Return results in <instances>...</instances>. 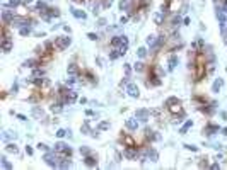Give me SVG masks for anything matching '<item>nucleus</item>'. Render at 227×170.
Returning a JSON list of instances; mask_svg holds the SVG:
<instances>
[{
	"instance_id": "f257e3e1",
	"label": "nucleus",
	"mask_w": 227,
	"mask_h": 170,
	"mask_svg": "<svg viewBox=\"0 0 227 170\" xmlns=\"http://www.w3.org/2000/svg\"><path fill=\"white\" fill-rule=\"evenodd\" d=\"M166 109L171 112L172 123H174V124H179L181 121L184 119V116H186L181 100H179V99H176V97H169V99H167V100H166Z\"/></svg>"
},
{
	"instance_id": "f03ea898",
	"label": "nucleus",
	"mask_w": 227,
	"mask_h": 170,
	"mask_svg": "<svg viewBox=\"0 0 227 170\" xmlns=\"http://www.w3.org/2000/svg\"><path fill=\"white\" fill-rule=\"evenodd\" d=\"M147 87H159V85L162 83V80H161V75H159L157 72V66L155 65H152V66H149V75H147Z\"/></svg>"
},
{
	"instance_id": "7ed1b4c3",
	"label": "nucleus",
	"mask_w": 227,
	"mask_h": 170,
	"mask_svg": "<svg viewBox=\"0 0 227 170\" xmlns=\"http://www.w3.org/2000/svg\"><path fill=\"white\" fill-rule=\"evenodd\" d=\"M111 48H115V49L121 51V53H126V49H128V39L125 38V36H115V38L111 39Z\"/></svg>"
},
{
	"instance_id": "20e7f679",
	"label": "nucleus",
	"mask_w": 227,
	"mask_h": 170,
	"mask_svg": "<svg viewBox=\"0 0 227 170\" xmlns=\"http://www.w3.org/2000/svg\"><path fill=\"white\" fill-rule=\"evenodd\" d=\"M123 157L126 160H137V158H140V148L138 146H125Z\"/></svg>"
},
{
	"instance_id": "39448f33",
	"label": "nucleus",
	"mask_w": 227,
	"mask_h": 170,
	"mask_svg": "<svg viewBox=\"0 0 227 170\" xmlns=\"http://www.w3.org/2000/svg\"><path fill=\"white\" fill-rule=\"evenodd\" d=\"M70 42H72V39H70L69 36H58V38H55L53 44H55V49L63 51V49H67V48L70 46Z\"/></svg>"
},
{
	"instance_id": "423d86ee",
	"label": "nucleus",
	"mask_w": 227,
	"mask_h": 170,
	"mask_svg": "<svg viewBox=\"0 0 227 170\" xmlns=\"http://www.w3.org/2000/svg\"><path fill=\"white\" fill-rule=\"evenodd\" d=\"M60 160H62V157L55 151V150H53V151H46V155H44V162H46L50 167H58Z\"/></svg>"
},
{
	"instance_id": "0eeeda50",
	"label": "nucleus",
	"mask_w": 227,
	"mask_h": 170,
	"mask_svg": "<svg viewBox=\"0 0 227 170\" xmlns=\"http://www.w3.org/2000/svg\"><path fill=\"white\" fill-rule=\"evenodd\" d=\"M55 151L60 155V157H72V148H70L67 143H63V141H58V143L55 144Z\"/></svg>"
},
{
	"instance_id": "6e6552de",
	"label": "nucleus",
	"mask_w": 227,
	"mask_h": 170,
	"mask_svg": "<svg viewBox=\"0 0 227 170\" xmlns=\"http://www.w3.org/2000/svg\"><path fill=\"white\" fill-rule=\"evenodd\" d=\"M31 19L27 15H16L12 19V21H10V25H12V27H19V29H21L22 25H31Z\"/></svg>"
},
{
	"instance_id": "1a4fd4ad",
	"label": "nucleus",
	"mask_w": 227,
	"mask_h": 170,
	"mask_svg": "<svg viewBox=\"0 0 227 170\" xmlns=\"http://www.w3.org/2000/svg\"><path fill=\"white\" fill-rule=\"evenodd\" d=\"M120 140H121V143H123V146H137L135 138H133V136H130L128 133H121Z\"/></svg>"
},
{
	"instance_id": "9d476101",
	"label": "nucleus",
	"mask_w": 227,
	"mask_h": 170,
	"mask_svg": "<svg viewBox=\"0 0 227 170\" xmlns=\"http://www.w3.org/2000/svg\"><path fill=\"white\" fill-rule=\"evenodd\" d=\"M14 17H16V12H14L12 8L5 7L4 10H2V19H4V22H5V24H9V25H10V21H12Z\"/></svg>"
},
{
	"instance_id": "9b49d317",
	"label": "nucleus",
	"mask_w": 227,
	"mask_h": 170,
	"mask_svg": "<svg viewBox=\"0 0 227 170\" xmlns=\"http://www.w3.org/2000/svg\"><path fill=\"white\" fill-rule=\"evenodd\" d=\"M125 92L128 93L130 97H138V95H140V92H138V87L133 83V82H130V83L125 87Z\"/></svg>"
},
{
	"instance_id": "f8f14e48",
	"label": "nucleus",
	"mask_w": 227,
	"mask_h": 170,
	"mask_svg": "<svg viewBox=\"0 0 227 170\" xmlns=\"http://www.w3.org/2000/svg\"><path fill=\"white\" fill-rule=\"evenodd\" d=\"M135 117H137L138 121H142V123H147V121L150 119V110H147V109H138L137 114H135Z\"/></svg>"
},
{
	"instance_id": "ddd939ff",
	"label": "nucleus",
	"mask_w": 227,
	"mask_h": 170,
	"mask_svg": "<svg viewBox=\"0 0 227 170\" xmlns=\"http://www.w3.org/2000/svg\"><path fill=\"white\" fill-rule=\"evenodd\" d=\"M166 15H167V12L161 8L159 12H155V15H154V22H155L157 25H162V24H164V21H166Z\"/></svg>"
},
{
	"instance_id": "4468645a",
	"label": "nucleus",
	"mask_w": 227,
	"mask_h": 170,
	"mask_svg": "<svg viewBox=\"0 0 227 170\" xmlns=\"http://www.w3.org/2000/svg\"><path fill=\"white\" fill-rule=\"evenodd\" d=\"M215 133H218V126L217 124H207L205 127H203V134L205 136H212V134H215Z\"/></svg>"
},
{
	"instance_id": "2eb2a0df",
	"label": "nucleus",
	"mask_w": 227,
	"mask_h": 170,
	"mask_svg": "<svg viewBox=\"0 0 227 170\" xmlns=\"http://www.w3.org/2000/svg\"><path fill=\"white\" fill-rule=\"evenodd\" d=\"M67 72H69V76H79L82 70L79 68V65H77V63H70V65H69V68H67Z\"/></svg>"
},
{
	"instance_id": "dca6fc26",
	"label": "nucleus",
	"mask_w": 227,
	"mask_h": 170,
	"mask_svg": "<svg viewBox=\"0 0 227 170\" xmlns=\"http://www.w3.org/2000/svg\"><path fill=\"white\" fill-rule=\"evenodd\" d=\"M31 114L34 116L36 119H39V121H44L46 119V114H44V110L41 109V107H33V110H31Z\"/></svg>"
},
{
	"instance_id": "f3484780",
	"label": "nucleus",
	"mask_w": 227,
	"mask_h": 170,
	"mask_svg": "<svg viewBox=\"0 0 227 170\" xmlns=\"http://www.w3.org/2000/svg\"><path fill=\"white\" fill-rule=\"evenodd\" d=\"M126 127H128L130 131H137V127H138V119H137V117H128V119H126Z\"/></svg>"
},
{
	"instance_id": "a211bd4d",
	"label": "nucleus",
	"mask_w": 227,
	"mask_h": 170,
	"mask_svg": "<svg viewBox=\"0 0 227 170\" xmlns=\"http://www.w3.org/2000/svg\"><path fill=\"white\" fill-rule=\"evenodd\" d=\"M84 163H86L87 167H96L98 165V157H94V155H86V158H84Z\"/></svg>"
},
{
	"instance_id": "6ab92c4d",
	"label": "nucleus",
	"mask_w": 227,
	"mask_h": 170,
	"mask_svg": "<svg viewBox=\"0 0 227 170\" xmlns=\"http://www.w3.org/2000/svg\"><path fill=\"white\" fill-rule=\"evenodd\" d=\"M176 65H178V55H171L169 59H167V70L172 72V70L176 68Z\"/></svg>"
},
{
	"instance_id": "aec40b11",
	"label": "nucleus",
	"mask_w": 227,
	"mask_h": 170,
	"mask_svg": "<svg viewBox=\"0 0 227 170\" xmlns=\"http://www.w3.org/2000/svg\"><path fill=\"white\" fill-rule=\"evenodd\" d=\"M50 110H51L53 114H58V112H62V110H63V104H62V102H58V100H55L51 106H50Z\"/></svg>"
},
{
	"instance_id": "412c9836",
	"label": "nucleus",
	"mask_w": 227,
	"mask_h": 170,
	"mask_svg": "<svg viewBox=\"0 0 227 170\" xmlns=\"http://www.w3.org/2000/svg\"><path fill=\"white\" fill-rule=\"evenodd\" d=\"M12 49V39H2V51L9 53Z\"/></svg>"
},
{
	"instance_id": "4be33fe9",
	"label": "nucleus",
	"mask_w": 227,
	"mask_h": 170,
	"mask_svg": "<svg viewBox=\"0 0 227 170\" xmlns=\"http://www.w3.org/2000/svg\"><path fill=\"white\" fill-rule=\"evenodd\" d=\"M39 65V59H26V61H24V66L26 68H31V70H33V68H36Z\"/></svg>"
},
{
	"instance_id": "5701e85b",
	"label": "nucleus",
	"mask_w": 227,
	"mask_h": 170,
	"mask_svg": "<svg viewBox=\"0 0 227 170\" xmlns=\"http://www.w3.org/2000/svg\"><path fill=\"white\" fill-rule=\"evenodd\" d=\"M72 14H73V17H77V19H86V12L84 10H80V8H72Z\"/></svg>"
},
{
	"instance_id": "b1692460",
	"label": "nucleus",
	"mask_w": 227,
	"mask_h": 170,
	"mask_svg": "<svg viewBox=\"0 0 227 170\" xmlns=\"http://www.w3.org/2000/svg\"><path fill=\"white\" fill-rule=\"evenodd\" d=\"M80 131L84 133V134H92V131H94V129H90V124H89V121H86V123L82 124Z\"/></svg>"
},
{
	"instance_id": "393cba45",
	"label": "nucleus",
	"mask_w": 227,
	"mask_h": 170,
	"mask_svg": "<svg viewBox=\"0 0 227 170\" xmlns=\"http://www.w3.org/2000/svg\"><path fill=\"white\" fill-rule=\"evenodd\" d=\"M120 56H123V53L115 49V48H111V51H109V59H118Z\"/></svg>"
},
{
	"instance_id": "a878e982",
	"label": "nucleus",
	"mask_w": 227,
	"mask_h": 170,
	"mask_svg": "<svg viewBox=\"0 0 227 170\" xmlns=\"http://www.w3.org/2000/svg\"><path fill=\"white\" fill-rule=\"evenodd\" d=\"M222 85H224V82L220 80V78H217V80L214 82V85H212V92H218V90L222 89Z\"/></svg>"
},
{
	"instance_id": "bb28decb",
	"label": "nucleus",
	"mask_w": 227,
	"mask_h": 170,
	"mask_svg": "<svg viewBox=\"0 0 227 170\" xmlns=\"http://www.w3.org/2000/svg\"><path fill=\"white\" fill-rule=\"evenodd\" d=\"M130 4H132V0H121V2H120V8L128 12V10H130Z\"/></svg>"
},
{
	"instance_id": "cd10ccee",
	"label": "nucleus",
	"mask_w": 227,
	"mask_h": 170,
	"mask_svg": "<svg viewBox=\"0 0 227 170\" xmlns=\"http://www.w3.org/2000/svg\"><path fill=\"white\" fill-rule=\"evenodd\" d=\"M191 126H193V123H191V121H186V123L183 124V127L179 129V133H181V134H186V133H188V129H190Z\"/></svg>"
},
{
	"instance_id": "c85d7f7f",
	"label": "nucleus",
	"mask_w": 227,
	"mask_h": 170,
	"mask_svg": "<svg viewBox=\"0 0 227 170\" xmlns=\"http://www.w3.org/2000/svg\"><path fill=\"white\" fill-rule=\"evenodd\" d=\"M12 138H16V133H10V131H4V134H2V140H5V141L12 140Z\"/></svg>"
},
{
	"instance_id": "c756f323",
	"label": "nucleus",
	"mask_w": 227,
	"mask_h": 170,
	"mask_svg": "<svg viewBox=\"0 0 227 170\" xmlns=\"http://www.w3.org/2000/svg\"><path fill=\"white\" fill-rule=\"evenodd\" d=\"M5 150H7V153H17V151H19V148H17V146H16L14 143H9Z\"/></svg>"
},
{
	"instance_id": "7c9ffc66",
	"label": "nucleus",
	"mask_w": 227,
	"mask_h": 170,
	"mask_svg": "<svg viewBox=\"0 0 227 170\" xmlns=\"http://www.w3.org/2000/svg\"><path fill=\"white\" fill-rule=\"evenodd\" d=\"M19 32H21V36H27L31 32V25H22L21 29H19Z\"/></svg>"
},
{
	"instance_id": "2f4dec72",
	"label": "nucleus",
	"mask_w": 227,
	"mask_h": 170,
	"mask_svg": "<svg viewBox=\"0 0 227 170\" xmlns=\"http://www.w3.org/2000/svg\"><path fill=\"white\" fill-rule=\"evenodd\" d=\"M198 167H200V168H207V167H208V158H207V157H201V158H200V163H198Z\"/></svg>"
},
{
	"instance_id": "473e14b6",
	"label": "nucleus",
	"mask_w": 227,
	"mask_h": 170,
	"mask_svg": "<svg viewBox=\"0 0 227 170\" xmlns=\"http://www.w3.org/2000/svg\"><path fill=\"white\" fill-rule=\"evenodd\" d=\"M145 70V63L144 61H138L137 65H135V72H144Z\"/></svg>"
},
{
	"instance_id": "72a5a7b5",
	"label": "nucleus",
	"mask_w": 227,
	"mask_h": 170,
	"mask_svg": "<svg viewBox=\"0 0 227 170\" xmlns=\"http://www.w3.org/2000/svg\"><path fill=\"white\" fill-rule=\"evenodd\" d=\"M98 129H99V131H106V129H109V123H108V121H103V123L99 124Z\"/></svg>"
},
{
	"instance_id": "f704fd0d",
	"label": "nucleus",
	"mask_w": 227,
	"mask_h": 170,
	"mask_svg": "<svg viewBox=\"0 0 227 170\" xmlns=\"http://www.w3.org/2000/svg\"><path fill=\"white\" fill-rule=\"evenodd\" d=\"M2 167H4V168H12V163H10L5 157H2Z\"/></svg>"
},
{
	"instance_id": "c9c22d12",
	"label": "nucleus",
	"mask_w": 227,
	"mask_h": 170,
	"mask_svg": "<svg viewBox=\"0 0 227 170\" xmlns=\"http://www.w3.org/2000/svg\"><path fill=\"white\" fill-rule=\"evenodd\" d=\"M137 55H138V58H145V56H147V49H145V48H138Z\"/></svg>"
},
{
	"instance_id": "e433bc0d",
	"label": "nucleus",
	"mask_w": 227,
	"mask_h": 170,
	"mask_svg": "<svg viewBox=\"0 0 227 170\" xmlns=\"http://www.w3.org/2000/svg\"><path fill=\"white\" fill-rule=\"evenodd\" d=\"M22 4V0H9V7H17Z\"/></svg>"
},
{
	"instance_id": "4c0bfd02",
	"label": "nucleus",
	"mask_w": 227,
	"mask_h": 170,
	"mask_svg": "<svg viewBox=\"0 0 227 170\" xmlns=\"http://www.w3.org/2000/svg\"><path fill=\"white\" fill-rule=\"evenodd\" d=\"M186 150H191V151H198V146H195V144H183Z\"/></svg>"
},
{
	"instance_id": "58836bf2",
	"label": "nucleus",
	"mask_w": 227,
	"mask_h": 170,
	"mask_svg": "<svg viewBox=\"0 0 227 170\" xmlns=\"http://www.w3.org/2000/svg\"><path fill=\"white\" fill-rule=\"evenodd\" d=\"M80 153L86 157V155H89V153H90V150L87 148V146H80Z\"/></svg>"
},
{
	"instance_id": "ea45409f",
	"label": "nucleus",
	"mask_w": 227,
	"mask_h": 170,
	"mask_svg": "<svg viewBox=\"0 0 227 170\" xmlns=\"http://www.w3.org/2000/svg\"><path fill=\"white\" fill-rule=\"evenodd\" d=\"M67 133L69 131H65V129H58V131H56V136H58V138H63V136H67Z\"/></svg>"
},
{
	"instance_id": "a19ab883",
	"label": "nucleus",
	"mask_w": 227,
	"mask_h": 170,
	"mask_svg": "<svg viewBox=\"0 0 227 170\" xmlns=\"http://www.w3.org/2000/svg\"><path fill=\"white\" fill-rule=\"evenodd\" d=\"M38 148H39V150H43V151H50V148H48L44 143H39V144H38Z\"/></svg>"
},
{
	"instance_id": "79ce46f5",
	"label": "nucleus",
	"mask_w": 227,
	"mask_h": 170,
	"mask_svg": "<svg viewBox=\"0 0 227 170\" xmlns=\"http://www.w3.org/2000/svg\"><path fill=\"white\" fill-rule=\"evenodd\" d=\"M87 38H89L90 41H96V39H98V34H94V32H89V34H87Z\"/></svg>"
},
{
	"instance_id": "37998d69",
	"label": "nucleus",
	"mask_w": 227,
	"mask_h": 170,
	"mask_svg": "<svg viewBox=\"0 0 227 170\" xmlns=\"http://www.w3.org/2000/svg\"><path fill=\"white\" fill-rule=\"evenodd\" d=\"M113 0H103V7H111Z\"/></svg>"
},
{
	"instance_id": "c03bdc74",
	"label": "nucleus",
	"mask_w": 227,
	"mask_h": 170,
	"mask_svg": "<svg viewBox=\"0 0 227 170\" xmlns=\"http://www.w3.org/2000/svg\"><path fill=\"white\" fill-rule=\"evenodd\" d=\"M130 72H132L130 65H125V73H126V76H130Z\"/></svg>"
},
{
	"instance_id": "a18cd8bd",
	"label": "nucleus",
	"mask_w": 227,
	"mask_h": 170,
	"mask_svg": "<svg viewBox=\"0 0 227 170\" xmlns=\"http://www.w3.org/2000/svg\"><path fill=\"white\" fill-rule=\"evenodd\" d=\"M222 36H224V41L227 42V29H225V27L222 29Z\"/></svg>"
},
{
	"instance_id": "49530a36",
	"label": "nucleus",
	"mask_w": 227,
	"mask_h": 170,
	"mask_svg": "<svg viewBox=\"0 0 227 170\" xmlns=\"http://www.w3.org/2000/svg\"><path fill=\"white\" fill-rule=\"evenodd\" d=\"M26 153L27 155H33V148H31V146H26Z\"/></svg>"
},
{
	"instance_id": "de8ad7c7",
	"label": "nucleus",
	"mask_w": 227,
	"mask_h": 170,
	"mask_svg": "<svg viewBox=\"0 0 227 170\" xmlns=\"http://www.w3.org/2000/svg\"><path fill=\"white\" fill-rule=\"evenodd\" d=\"M126 21H128V17H126V15H123V17H121V19H120V22H121V24H125V22H126Z\"/></svg>"
},
{
	"instance_id": "09e8293b",
	"label": "nucleus",
	"mask_w": 227,
	"mask_h": 170,
	"mask_svg": "<svg viewBox=\"0 0 227 170\" xmlns=\"http://www.w3.org/2000/svg\"><path fill=\"white\" fill-rule=\"evenodd\" d=\"M17 89H19V87H17V83H14V85H12V93H16V92H17Z\"/></svg>"
},
{
	"instance_id": "8fccbe9b",
	"label": "nucleus",
	"mask_w": 227,
	"mask_h": 170,
	"mask_svg": "<svg viewBox=\"0 0 227 170\" xmlns=\"http://www.w3.org/2000/svg\"><path fill=\"white\" fill-rule=\"evenodd\" d=\"M33 2H34V0H22V4H24V5H29V4H33Z\"/></svg>"
},
{
	"instance_id": "3c124183",
	"label": "nucleus",
	"mask_w": 227,
	"mask_h": 170,
	"mask_svg": "<svg viewBox=\"0 0 227 170\" xmlns=\"http://www.w3.org/2000/svg\"><path fill=\"white\" fill-rule=\"evenodd\" d=\"M98 25H106V21H104V19H99Z\"/></svg>"
},
{
	"instance_id": "603ef678",
	"label": "nucleus",
	"mask_w": 227,
	"mask_h": 170,
	"mask_svg": "<svg viewBox=\"0 0 227 170\" xmlns=\"http://www.w3.org/2000/svg\"><path fill=\"white\" fill-rule=\"evenodd\" d=\"M218 167H220V165H218V163H214V165H210V168H214V170H217Z\"/></svg>"
},
{
	"instance_id": "864d4df0",
	"label": "nucleus",
	"mask_w": 227,
	"mask_h": 170,
	"mask_svg": "<svg viewBox=\"0 0 227 170\" xmlns=\"http://www.w3.org/2000/svg\"><path fill=\"white\" fill-rule=\"evenodd\" d=\"M17 117L21 119V121H26V116H22V114H17Z\"/></svg>"
},
{
	"instance_id": "5fc2aeb1",
	"label": "nucleus",
	"mask_w": 227,
	"mask_h": 170,
	"mask_svg": "<svg viewBox=\"0 0 227 170\" xmlns=\"http://www.w3.org/2000/svg\"><path fill=\"white\" fill-rule=\"evenodd\" d=\"M72 2H75V4H82V2H86V0H72Z\"/></svg>"
},
{
	"instance_id": "6e6d98bb",
	"label": "nucleus",
	"mask_w": 227,
	"mask_h": 170,
	"mask_svg": "<svg viewBox=\"0 0 227 170\" xmlns=\"http://www.w3.org/2000/svg\"><path fill=\"white\" fill-rule=\"evenodd\" d=\"M222 133H224V134L227 136V127H224V129H222Z\"/></svg>"
}]
</instances>
